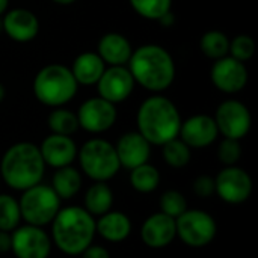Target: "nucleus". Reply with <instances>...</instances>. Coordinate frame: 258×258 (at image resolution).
I'll list each match as a JSON object with an SVG mask.
<instances>
[{
	"instance_id": "f257e3e1",
	"label": "nucleus",
	"mask_w": 258,
	"mask_h": 258,
	"mask_svg": "<svg viewBox=\"0 0 258 258\" xmlns=\"http://www.w3.org/2000/svg\"><path fill=\"white\" fill-rule=\"evenodd\" d=\"M44 159L36 145L21 142L12 145L3 156L0 174L5 183L15 190H26L39 184L44 175Z\"/></svg>"
},
{
	"instance_id": "f03ea898",
	"label": "nucleus",
	"mask_w": 258,
	"mask_h": 258,
	"mask_svg": "<svg viewBox=\"0 0 258 258\" xmlns=\"http://www.w3.org/2000/svg\"><path fill=\"white\" fill-rule=\"evenodd\" d=\"M130 73L139 85L150 91L169 88L175 77V65L171 54L160 45H142L130 56Z\"/></svg>"
},
{
	"instance_id": "7ed1b4c3",
	"label": "nucleus",
	"mask_w": 258,
	"mask_h": 258,
	"mask_svg": "<svg viewBox=\"0 0 258 258\" xmlns=\"http://www.w3.org/2000/svg\"><path fill=\"white\" fill-rule=\"evenodd\" d=\"M139 133L154 145H163L175 139L181 118L172 101L165 97H151L145 100L138 112Z\"/></svg>"
},
{
	"instance_id": "20e7f679",
	"label": "nucleus",
	"mask_w": 258,
	"mask_h": 258,
	"mask_svg": "<svg viewBox=\"0 0 258 258\" xmlns=\"http://www.w3.org/2000/svg\"><path fill=\"white\" fill-rule=\"evenodd\" d=\"M94 234L95 221L82 207L62 209L53 219V240L68 255L82 254L91 245Z\"/></svg>"
},
{
	"instance_id": "39448f33",
	"label": "nucleus",
	"mask_w": 258,
	"mask_h": 258,
	"mask_svg": "<svg viewBox=\"0 0 258 258\" xmlns=\"http://www.w3.org/2000/svg\"><path fill=\"white\" fill-rule=\"evenodd\" d=\"M33 92L41 103L59 107L76 95L77 82L67 67L48 65L36 74Z\"/></svg>"
},
{
	"instance_id": "423d86ee",
	"label": "nucleus",
	"mask_w": 258,
	"mask_h": 258,
	"mask_svg": "<svg viewBox=\"0 0 258 258\" xmlns=\"http://www.w3.org/2000/svg\"><path fill=\"white\" fill-rule=\"evenodd\" d=\"M23 192L18 206L23 219L29 225H47L60 210V198L50 186L36 184Z\"/></svg>"
},
{
	"instance_id": "0eeeda50",
	"label": "nucleus",
	"mask_w": 258,
	"mask_h": 258,
	"mask_svg": "<svg viewBox=\"0 0 258 258\" xmlns=\"http://www.w3.org/2000/svg\"><path fill=\"white\" fill-rule=\"evenodd\" d=\"M79 160L85 174L95 181L112 178L121 168L115 147L103 139L88 141L79 153Z\"/></svg>"
},
{
	"instance_id": "6e6552de",
	"label": "nucleus",
	"mask_w": 258,
	"mask_h": 258,
	"mask_svg": "<svg viewBox=\"0 0 258 258\" xmlns=\"http://www.w3.org/2000/svg\"><path fill=\"white\" fill-rule=\"evenodd\" d=\"M175 231L186 245L201 248L215 239L216 222L203 210H186L175 219Z\"/></svg>"
},
{
	"instance_id": "1a4fd4ad",
	"label": "nucleus",
	"mask_w": 258,
	"mask_h": 258,
	"mask_svg": "<svg viewBox=\"0 0 258 258\" xmlns=\"http://www.w3.org/2000/svg\"><path fill=\"white\" fill-rule=\"evenodd\" d=\"M218 130L228 139H242L251 128V113L245 104L236 100L224 101L216 112Z\"/></svg>"
},
{
	"instance_id": "9d476101",
	"label": "nucleus",
	"mask_w": 258,
	"mask_h": 258,
	"mask_svg": "<svg viewBox=\"0 0 258 258\" xmlns=\"http://www.w3.org/2000/svg\"><path fill=\"white\" fill-rule=\"evenodd\" d=\"M11 249L17 258H47L51 249L50 237L41 227L24 225L11 236Z\"/></svg>"
},
{
	"instance_id": "9b49d317",
	"label": "nucleus",
	"mask_w": 258,
	"mask_h": 258,
	"mask_svg": "<svg viewBox=\"0 0 258 258\" xmlns=\"http://www.w3.org/2000/svg\"><path fill=\"white\" fill-rule=\"evenodd\" d=\"M215 192L228 204H242L252 192V180L243 169L228 166L218 174Z\"/></svg>"
},
{
	"instance_id": "f8f14e48",
	"label": "nucleus",
	"mask_w": 258,
	"mask_h": 258,
	"mask_svg": "<svg viewBox=\"0 0 258 258\" xmlns=\"http://www.w3.org/2000/svg\"><path fill=\"white\" fill-rule=\"evenodd\" d=\"M79 125L86 132L100 133L109 130L116 121V109L113 103L98 97L85 101L77 115Z\"/></svg>"
},
{
	"instance_id": "ddd939ff",
	"label": "nucleus",
	"mask_w": 258,
	"mask_h": 258,
	"mask_svg": "<svg viewBox=\"0 0 258 258\" xmlns=\"http://www.w3.org/2000/svg\"><path fill=\"white\" fill-rule=\"evenodd\" d=\"M210 76L215 86L228 94L239 92L248 82V71L243 62L225 56L215 62Z\"/></svg>"
},
{
	"instance_id": "4468645a",
	"label": "nucleus",
	"mask_w": 258,
	"mask_h": 258,
	"mask_svg": "<svg viewBox=\"0 0 258 258\" xmlns=\"http://www.w3.org/2000/svg\"><path fill=\"white\" fill-rule=\"evenodd\" d=\"M97 86L100 97L115 104L124 101L132 94L135 79L127 68L112 67L109 70H104V73L97 82Z\"/></svg>"
},
{
	"instance_id": "2eb2a0df",
	"label": "nucleus",
	"mask_w": 258,
	"mask_h": 258,
	"mask_svg": "<svg viewBox=\"0 0 258 258\" xmlns=\"http://www.w3.org/2000/svg\"><path fill=\"white\" fill-rule=\"evenodd\" d=\"M218 125L212 116L207 115H195L189 118L184 124H181L178 135L181 136V141L187 147L194 148H204L215 142L218 138Z\"/></svg>"
},
{
	"instance_id": "dca6fc26",
	"label": "nucleus",
	"mask_w": 258,
	"mask_h": 258,
	"mask_svg": "<svg viewBox=\"0 0 258 258\" xmlns=\"http://www.w3.org/2000/svg\"><path fill=\"white\" fill-rule=\"evenodd\" d=\"M119 165L127 169H135L150 159V142L141 133L124 135L115 147Z\"/></svg>"
},
{
	"instance_id": "f3484780",
	"label": "nucleus",
	"mask_w": 258,
	"mask_h": 258,
	"mask_svg": "<svg viewBox=\"0 0 258 258\" xmlns=\"http://www.w3.org/2000/svg\"><path fill=\"white\" fill-rule=\"evenodd\" d=\"M141 236L147 246L165 248L177 236L175 219H172L171 216L165 213H156L144 222Z\"/></svg>"
},
{
	"instance_id": "a211bd4d",
	"label": "nucleus",
	"mask_w": 258,
	"mask_h": 258,
	"mask_svg": "<svg viewBox=\"0 0 258 258\" xmlns=\"http://www.w3.org/2000/svg\"><path fill=\"white\" fill-rule=\"evenodd\" d=\"M39 151L44 159V163L53 168L70 166V163H73L77 154L76 144L70 136H62L54 133L44 139Z\"/></svg>"
},
{
	"instance_id": "6ab92c4d",
	"label": "nucleus",
	"mask_w": 258,
	"mask_h": 258,
	"mask_svg": "<svg viewBox=\"0 0 258 258\" xmlns=\"http://www.w3.org/2000/svg\"><path fill=\"white\" fill-rule=\"evenodd\" d=\"M3 29L17 42H27L38 35L39 23L33 12L27 9H12L5 15Z\"/></svg>"
},
{
	"instance_id": "aec40b11",
	"label": "nucleus",
	"mask_w": 258,
	"mask_h": 258,
	"mask_svg": "<svg viewBox=\"0 0 258 258\" xmlns=\"http://www.w3.org/2000/svg\"><path fill=\"white\" fill-rule=\"evenodd\" d=\"M98 56L103 62L113 67H122L130 60L132 47L125 36L119 33H107L98 42Z\"/></svg>"
},
{
	"instance_id": "412c9836",
	"label": "nucleus",
	"mask_w": 258,
	"mask_h": 258,
	"mask_svg": "<svg viewBox=\"0 0 258 258\" xmlns=\"http://www.w3.org/2000/svg\"><path fill=\"white\" fill-rule=\"evenodd\" d=\"M95 231L109 242H122L128 237L132 224L125 215L119 212H107L101 215L100 221L95 224Z\"/></svg>"
},
{
	"instance_id": "4be33fe9",
	"label": "nucleus",
	"mask_w": 258,
	"mask_h": 258,
	"mask_svg": "<svg viewBox=\"0 0 258 258\" xmlns=\"http://www.w3.org/2000/svg\"><path fill=\"white\" fill-rule=\"evenodd\" d=\"M71 73L77 83L94 85L104 73V62L97 53H83L76 57Z\"/></svg>"
},
{
	"instance_id": "5701e85b",
	"label": "nucleus",
	"mask_w": 258,
	"mask_h": 258,
	"mask_svg": "<svg viewBox=\"0 0 258 258\" xmlns=\"http://www.w3.org/2000/svg\"><path fill=\"white\" fill-rule=\"evenodd\" d=\"M82 186V178L77 169L71 166L57 168L56 174L53 175V190L59 198H73Z\"/></svg>"
},
{
	"instance_id": "b1692460",
	"label": "nucleus",
	"mask_w": 258,
	"mask_h": 258,
	"mask_svg": "<svg viewBox=\"0 0 258 258\" xmlns=\"http://www.w3.org/2000/svg\"><path fill=\"white\" fill-rule=\"evenodd\" d=\"M112 204H113V194L110 187L103 181H98L97 184L91 186L89 190L86 192L85 210L91 215H104L110 212Z\"/></svg>"
},
{
	"instance_id": "393cba45",
	"label": "nucleus",
	"mask_w": 258,
	"mask_h": 258,
	"mask_svg": "<svg viewBox=\"0 0 258 258\" xmlns=\"http://www.w3.org/2000/svg\"><path fill=\"white\" fill-rule=\"evenodd\" d=\"M130 183H132L133 189H136L138 192L150 194L157 189V186L160 183V174L153 165L144 163V165L132 169Z\"/></svg>"
},
{
	"instance_id": "a878e982",
	"label": "nucleus",
	"mask_w": 258,
	"mask_h": 258,
	"mask_svg": "<svg viewBox=\"0 0 258 258\" xmlns=\"http://www.w3.org/2000/svg\"><path fill=\"white\" fill-rule=\"evenodd\" d=\"M230 41L225 33L219 30H210L201 38V50L206 56L212 59H221L228 53Z\"/></svg>"
},
{
	"instance_id": "bb28decb",
	"label": "nucleus",
	"mask_w": 258,
	"mask_h": 258,
	"mask_svg": "<svg viewBox=\"0 0 258 258\" xmlns=\"http://www.w3.org/2000/svg\"><path fill=\"white\" fill-rule=\"evenodd\" d=\"M48 127L54 135L70 136L79 128L77 116L65 109H56L48 116Z\"/></svg>"
},
{
	"instance_id": "cd10ccee",
	"label": "nucleus",
	"mask_w": 258,
	"mask_h": 258,
	"mask_svg": "<svg viewBox=\"0 0 258 258\" xmlns=\"http://www.w3.org/2000/svg\"><path fill=\"white\" fill-rule=\"evenodd\" d=\"M20 206L11 195H0V231L15 230L20 222Z\"/></svg>"
},
{
	"instance_id": "c85d7f7f",
	"label": "nucleus",
	"mask_w": 258,
	"mask_h": 258,
	"mask_svg": "<svg viewBox=\"0 0 258 258\" xmlns=\"http://www.w3.org/2000/svg\"><path fill=\"white\" fill-rule=\"evenodd\" d=\"M163 157L172 168H183L190 160V150L181 139H171L163 144Z\"/></svg>"
},
{
	"instance_id": "c756f323",
	"label": "nucleus",
	"mask_w": 258,
	"mask_h": 258,
	"mask_svg": "<svg viewBox=\"0 0 258 258\" xmlns=\"http://www.w3.org/2000/svg\"><path fill=\"white\" fill-rule=\"evenodd\" d=\"M172 0H130L133 9L150 20H160L171 11Z\"/></svg>"
},
{
	"instance_id": "7c9ffc66",
	"label": "nucleus",
	"mask_w": 258,
	"mask_h": 258,
	"mask_svg": "<svg viewBox=\"0 0 258 258\" xmlns=\"http://www.w3.org/2000/svg\"><path fill=\"white\" fill-rule=\"evenodd\" d=\"M160 209L162 213L171 216L172 219H177L180 215H183L187 210L186 198L177 192V190H168L160 198Z\"/></svg>"
},
{
	"instance_id": "2f4dec72",
	"label": "nucleus",
	"mask_w": 258,
	"mask_h": 258,
	"mask_svg": "<svg viewBox=\"0 0 258 258\" xmlns=\"http://www.w3.org/2000/svg\"><path fill=\"white\" fill-rule=\"evenodd\" d=\"M228 51L231 53V57H234V59H237L240 62H245V60H248V59H251L254 56L255 42L248 35H239L230 44Z\"/></svg>"
},
{
	"instance_id": "473e14b6",
	"label": "nucleus",
	"mask_w": 258,
	"mask_h": 258,
	"mask_svg": "<svg viewBox=\"0 0 258 258\" xmlns=\"http://www.w3.org/2000/svg\"><path fill=\"white\" fill-rule=\"evenodd\" d=\"M219 160L222 163H225L227 166H233L242 154V148L237 139H228L225 138V141H222V144L219 145Z\"/></svg>"
},
{
	"instance_id": "72a5a7b5",
	"label": "nucleus",
	"mask_w": 258,
	"mask_h": 258,
	"mask_svg": "<svg viewBox=\"0 0 258 258\" xmlns=\"http://www.w3.org/2000/svg\"><path fill=\"white\" fill-rule=\"evenodd\" d=\"M194 190L200 197H210L215 192V180L207 175H201L195 180Z\"/></svg>"
},
{
	"instance_id": "f704fd0d",
	"label": "nucleus",
	"mask_w": 258,
	"mask_h": 258,
	"mask_svg": "<svg viewBox=\"0 0 258 258\" xmlns=\"http://www.w3.org/2000/svg\"><path fill=\"white\" fill-rule=\"evenodd\" d=\"M83 258H110L109 252L101 246H88L83 252Z\"/></svg>"
},
{
	"instance_id": "c9c22d12",
	"label": "nucleus",
	"mask_w": 258,
	"mask_h": 258,
	"mask_svg": "<svg viewBox=\"0 0 258 258\" xmlns=\"http://www.w3.org/2000/svg\"><path fill=\"white\" fill-rule=\"evenodd\" d=\"M11 251V236L8 231H0V254Z\"/></svg>"
},
{
	"instance_id": "e433bc0d",
	"label": "nucleus",
	"mask_w": 258,
	"mask_h": 258,
	"mask_svg": "<svg viewBox=\"0 0 258 258\" xmlns=\"http://www.w3.org/2000/svg\"><path fill=\"white\" fill-rule=\"evenodd\" d=\"M8 8V0H0V15L6 11Z\"/></svg>"
},
{
	"instance_id": "4c0bfd02",
	"label": "nucleus",
	"mask_w": 258,
	"mask_h": 258,
	"mask_svg": "<svg viewBox=\"0 0 258 258\" xmlns=\"http://www.w3.org/2000/svg\"><path fill=\"white\" fill-rule=\"evenodd\" d=\"M53 2H56V3H59V5H70V3H73V2H76V0H53Z\"/></svg>"
},
{
	"instance_id": "58836bf2",
	"label": "nucleus",
	"mask_w": 258,
	"mask_h": 258,
	"mask_svg": "<svg viewBox=\"0 0 258 258\" xmlns=\"http://www.w3.org/2000/svg\"><path fill=\"white\" fill-rule=\"evenodd\" d=\"M3 98H5V86L0 83V101H2Z\"/></svg>"
}]
</instances>
